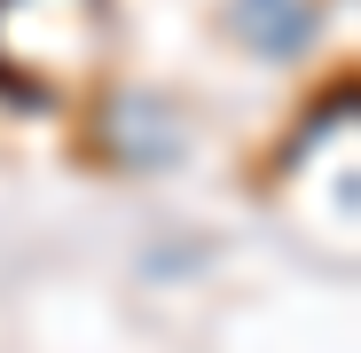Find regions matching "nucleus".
<instances>
[{
  "label": "nucleus",
  "mask_w": 361,
  "mask_h": 353,
  "mask_svg": "<svg viewBox=\"0 0 361 353\" xmlns=\"http://www.w3.org/2000/svg\"><path fill=\"white\" fill-rule=\"evenodd\" d=\"M228 24H235V39L259 47V55L314 47V8H307V0H228Z\"/></svg>",
  "instance_id": "1"
}]
</instances>
